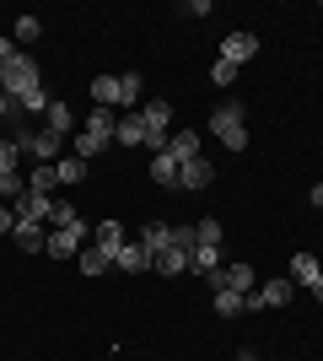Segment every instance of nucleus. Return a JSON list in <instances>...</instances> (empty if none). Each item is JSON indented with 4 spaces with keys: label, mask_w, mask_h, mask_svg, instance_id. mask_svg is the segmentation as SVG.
Returning <instances> with one entry per match:
<instances>
[{
    "label": "nucleus",
    "mask_w": 323,
    "mask_h": 361,
    "mask_svg": "<svg viewBox=\"0 0 323 361\" xmlns=\"http://www.w3.org/2000/svg\"><path fill=\"white\" fill-rule=\"evenodd\" d=\"M308 200H312V205H323V183H318V189H312V195H308Z\"/></svg>",
    "instance_id": "40"
},
{
    "label": "nucleus",
    "mask_w": 323,
    "mask_h": 361,
    "mask_svg": "<svg viewBox=\"0 0 323 361\" xmlns=\"http://www.w3.org/2000/svg\"><path fill=\"white\" fill-rule=\"evenodd\" d=\"M308 291H312V297H318V302H323V275H318V281H312V286H308Z\"/></svg>",
    "instance_id": "39"
},
{
    "label": "nucleus",
    "mask_w": 323,
    "mask_h": 361,
    "mask_svg": "<svg viewBox=\"0 0 323 361\" xmlns=\"http://www.w3.org/2000/svg\"><path fill=\"white\" fill-rule=\"evenodd\" d=\"M108 146H113V140L92 135V130H81V135H76V146H70V157H81V162H87V157H97V151H108Z\"/></svg>",
    "instance_id": "20"
},
{
    "label": "nucleus",
    "mask_w": 323,
    "mask_h": 361,
    "mask_svg": "<svg viewBox=\"0 0 323 361\" xmlns=\"http://www.w3.org/2000/svg\"><path fill=\"white\" fill-rule=\"evenodd\" d=\"M44 81H38V65L27 60V54H16V60H6L0 65V92L11 97V103H22L27 92H38Z\"/></svg>",
    "instance_id": "1"
},
{
    "label": "nucleus",
    "mask_w": 323,
    "mask_h": 361,
    "mask_svg": "<svg viewBox=\"0 0 323 361\" xmlns=\"http://www.w3.org/2000/svg\"><path fill=\"white\" fill-rule=\"evenodd\" d=\"M140 243H146V254H162V248H167V243H172V226H162V221H151V226H146V232H140Z\"/></svg>",
    "instance_id": "19"
},
{
    "label": "nucleus",
    "mask_w": 323,
    "mask_h": 361,
    "mask_svg": "<svg viewBox=\"0 0 323 361\" xmlns=\"http://www.w3.org/2000/svg\"><path fill=\"white\" fill-rule=\"evenodd\" d=\"M44 119H49L44 130H54V135L65 140V135H70V124H76V114H70V108H65V103H54V108H49V114H44Z\"/></svg>",
    "instance_id": "22"
},
{
    "label": "nucleus",
    "mask_w": 323,
    "mask_h": 361,
    "mask_svg": "<svg viewBox=\"0 0 323 361\" xmlns=\"http://www.w3.org/2000/svg\"><path fill=\"white\" fill-rule=\"evenodd\" d=\"M253 281H259V275L248 270V264H221V270H210V275H205L210 297H215V291H237V297H248V291H259Z\"/></svg>",
    "instance_id": "3"
},
{
    "label": "nucleus",
    "mask_w": 323,
    "mask_h": 361,
    "mask_svg": "<svg viewBox=\"0 0 323 361\" xmlns=\"http://www.w3.org/2000/svg\"><path fill=\"white\" fill-rule=\"evenodd\" d=\"M87 130L103 135V140H113L119 135V114H113V108H92V114H87Z\"/></svg>",
    "instance_id": "16"
},
{
    "label": "nucleus",
    "mask_w": 323,
    "mask_h": 361,
    "mask_svg": "<svg viewBox=\"0 0 323 361\" xmlns=\"http://www.w3.org/2000/svg\"><path fill=\"white\" fill-rule=\"evenodd\" d=\"M210 178H215V167L205 162V157H194V162H184V167H178V189H205Z\"/></svg>",
    "instance_id": "11"
},
{
    "label": "nucleus",
    "mask_w": 323,
    "mask_h": 361,
    "mask_svg": "<svg viewBox=\"0 0 323 361\" xmlns=\"http://www.w3.org/2000/svg\"><path fill=\"white\" fill-rule=\"evenodd\" d=\"M16 157H22V146H16V140H0V173H16Z\"/></svg>",
    "instance_id": "33"
},
{
    "label": "nucleus",
    "mask_w": 323,
    "mask_h": 361,
    "mask_svg": "<svg viewBox=\"0 0 323 361\" xmlns=\"http://www.w3.org/2000/svg\"><path fill=\"white\" fill-rule=\"evenodd\" d=\"M237 361H264V356H253V350H243V356H237Z\"/></svg>",
    "instance_id": "41"
},
{
    "label": "nucleus",
    "mask_w": 323,
    "mask_h": 361,
    "mask_svg": "<svg viewBox=\"0 0 323 361\" xmlns=\"http://www.w3.org/2000/svg\"><path fill=\"white\" fill-rule=\"evenodd\" d=\"M38 32H44V22H38V16H16V44H32Z\"/></svg>",
    "instance_id": "32"
},
{
    "label": "nucleus",
    "mask_w": 323,
    "mask_h": 361,
    "mask_svg": "<svg viewBox=\"0 0 323 361\" xmlns=\"http://www.w3.org/2000/svg\"><path fill=\"white\" fill-rule=\"evenodd\" d=\"M253 54H259V38H253V32H227V38H221V60L237 65V71H243Z\"/></svg>",
    "instance_id": "7"
},
{
    "label": "nucleus",
    "mask_w": 323,
    "mask_h": 361,
    "mask_svg": "<svg viewBox=\"0 0 323 361\" xmlns=\"http://www.w3.org/2000/svg\"><path fill=\"white\" fill-rule=\"evenodd\" d=\"M194 275H210V270H221V248H194V264H189Z\"/></svg>",
    "instance_id": "26"
},
{
    "label": "nucleus",
    "mask_w": 323,
    "mask_h": 361,
    "mask_svg": "<svg viewBox=\"0 0 323 361\" xmlns=\"http://www.w3.org/2000/svg\"><path fill=\"white\" fill-rule=\"evenodd\" d=\"M291 270H296L291 281H302V286H312V281L323 275V270H318V259H312V254H291Z\"/></svg>",
    "instance_id": "24"
},
{
    "label": "nucleus",
    "mask_w": 323,
    "mask_h": 361,
    "mask_svg": "<svg viewBox=\"0 0 323 361\" xmlns=\"http://www.w3.org/2000/svg\"><path fill=\"white\" fill-rule=\"evenodd\" d=\"M11 108H16V103H11V97H6V92H0V119H6V114H11Z\"/></svg>",
    "instance_id": "38"
},
{
    "label": "nucleus",
    "mask_w": 323,
    "mask_h": 361,
    "mask_svg": "<svg viewBox=\"0 0 323 361\" xmlns=\"http://www.w3.org/2000/svg\"><path fill=\"white\" fill-rule=\"evenodd\" d=\"M215 313H221V318L248 313V297H237V291H215Z\"/></svg>",
    "instance_id": "25"
},
{
    "label": "nucleus",
    "mask_w": 323,
    "mask_h": 361,
    "mask_svg": "<svg viewBox=\"0 0 323 361\" xmlns=\"http://www.w3.org/2000/svg\"><path fill=\"white\" fill-rule=\"evenodd\" d=\"M113 146H146V124H140V114H119V135H113Z\"/></svg>",
    "instance_id": "15"
},
{
    "label": "nucleus",
    "mask_w": 323,
    "mask_h": 361,
    "mask_svg": "<svg viewBox=\"0 0 323 361\" xmlns=\"http://www.w3.org/2000/svg\"><path fill=\"white\" fill-rule=\"evenodd\" d=\"M194 232H200V248H221V238H227V232H221V221H200Z\"/></svg>",
    "instance_id": "31"
},
{
    "label": "nucleus",
    "mask_w": 323,
    "mask_h": 361,
    "mask_svg": "<svg viewBox=\"0 0 323 361\" xmlns=\"http://www.w3.org/2000/svg\"><path fill=\"white\" fill-rule=\"evenodd\" d=\"M11 238H16V248H22V254H44V248H49V232H44V221H27V216H16Z\"/></svg>",
    "instance_id": "8"
},
{
    "label": "nucleus",
    "mask_w": 323,
    "mask_h": 361,
    "mask_svg": "<svg viewBox=\"0 0 323 361\" xmlns=\"http://www.w3.org/2000/svg\"><path fill=\"white\" fill-rule=\"evenodd\" d=\"M189 264H194V259H189L184 248H172V243H167V248H162V254L151 259V275H184Z\"/></svg>",
    "instance_id": "12"
},
{
    "label": "nucleus",
    "mask_w": 323,
    "mask_h": 361,
    "mask_svg": "<svg viewBox=\"0 0 323 361\" xmlns=\"http://www.w3.org/2000/svg\"><path fill=\"white\" fill-rule=\"evenodd\" d=\"M16 216H27V221H49V216H54V200H49V195H32V189H27V195L16 200Z\"/></svg>",
    "instance_id": "14"
},
{
    "label": "nucleus",
    "mask_w": 323,
    "mask_h": 361,
    "mask_svg": "<svg viewBox=\"0 0 323 361\" xmlns=\"http://www.w3.org/2000/svg\"><path fill=\"white\" fill-rule=\"evenodd\" d=\"M76 264H81V275H108V270H113L103 248H81V254H76Z\"/></svg>",
    "instance_id": "21"
},
{
    "label": "nucleus",
    "mask_w": 323,
    "mask_h": 361,
    "mask_svg": "<svg viewBox=\"0 0 323 361\" xmlns=\"http://www.w3.org/2000/svg\"><path fill=\"white\" fill-rule=\"evenodd\" d=\"M16 54H22V49H16L11 38H6V32H0V65H6V60H16Z\"/></svg>",
    "instance_id": "36"
},
{
    "label": "nucleus",
    "mask_w": 323,
    "mask_h": 361,
    "mask_svg": "<svg viewBox=\"0 0 323 361\" xmlns=\"http://www.w3.org/2000/svg\"><path fill=\"white\" fill-rule=\"evenodd\" d=\"M54 178L60 183H81L87 178V162H81V157H60V162H54Z\"/></svg>",
    "instance_id": "23"
},
{
    "label": "nucleus",
    "mask_w": 323,
    "mask_h": 361,
    "mask_svg": "<svg viewBox=\"0 0 323 361\" xmlns=\"http://www.w3.org/2000/svg\"><path fill=\"white\" fill-rule=\"evenodd\" d=\"M87 238H92V226H87V221L60 226V232H49V248H44V254H49V259H76Z\"/></svg>",
    "instance_id": "4"
},
{
    "label": "nucleus",
    "mask_w": 323,
    "mask_h": 361,
    "mask_svg": "<svg viewBox=\"0 0 323 361\" xmlns=\"http://www.w3.org/2000/svg\"><path fill=\"white\" fill-rule=\"evenodd\" d=\"M210 130L221 135V146L232 151H248V124H243V103H221L210 114Z\"/></svg>",
    "instance_id": "2"
},
{
    "label": "nucleus",
    "mask_w": 323,
    "mask_h": 361,
    "mask_svg": "<svg viewBox=\"0 0 323 361\" xmlns=\"http://www.w3.org/2000/svg\"><path fill=\"white\" fill-rule=\"evenodd\" d=\"M16 108H22V114H49V108H54V97H49V92L38 87V92H27V97H22Z\"/></svg>",
    "instance_id": "28"
},
{
    "label": "nucleus",
    "mask_w": 323,
    "mask_h": 361,
    "mask_svg": "<svg viewBox=\"0 0 323 361\" xmlns=\"http://www.w3.org/2000/svg\"><path fill=\"white\" fill-rule=\"evenodd\" d=\"M167 151L178 162H194V157H200V135H194V130H178V135L167 140Z\"/></svg>",
    "instance_id": "18"
},
{
    "label": "nucleus",
    "mask_w": 323,
    "mask_h": 361,
    "mask_svg": "<svg viewBox=\"0 0 323 361\" xmlns=\"http://www.w3.org/2000/svg\"><path fill=\"white\" fill-rule=\"evenodd\" d=\"M291 302V281H264L259 291H248V313H264V307H286Z\"/></svg>",
    "instance_id": "6"
},
{
    "label": "nucleus",
    "mask_w": 323,
    "mask_h": 361,
    "mask_svg": "<svg viewBox=\"0 0 323 361\" xmlns=\"http://www.w3.org/2000/svg\"><path fill=\"white\" fill-rule=\"evenodd\" d=\"M124 243H129V238H124V226H119V221H97V226H92V248H103V254H108V264L119 259V248H124Z\"/></svg>",
    "instance_id": "9"
},
{
    "label": "nucleus",
    "mask_w": 323,
    "mask_h": 361,
    "mask_svg": "<svg viewBox=\"0 0 323 361\" xmlns=\"http://www.w3.org/2000/svg\"><path fill=\"white\" fill-rule=\"evenodd\" d=\"M210 81H215V87H232V81H237V65L215 60V65H210Z\"/></svg>",
    "instance_id": "34"
},
{
    "label": "nucleus",
    "mask_w": 323,
    "mask_h": 361,
    "mask_svg": "<svg viewBox=\"0 0 323 361\" xmlns=\"http://www.w3.org/2000/svg\"><path fill=\"white\" fill-rule=\"evenodd\" d=\"M178 167H184V162H178L172 151H156V157H151V178L162 183V189H178Z\"/></svg>",
    "instance_id": "13"
},
{
    "label": "nucleus",
    "mask_w": 323,
    "mask_h": 361,
    "mask_svg": "<svg viewBox=\"0 0 323 361\" xmlns=\"http://www.w3.org/2000/svg\"><path fill=\"white\" fill-rule=\"evenodd\" d=\"M172 248H184V254L194 259V248H200V232H194V226H172Z\"/></svg>",
    "instance_id": "29"
},
{
    "label": "nucleus",
    "mask_w": 323,
    "mask_h": 361,
    "mask_svg": "<svg viewBox=\"0 0 323 361\" xmlns=\"http://www.w3.org/2000/svg\"><path fill=\"white\" fill-rule=\"evenodd\" d=\"M11 140H16L22 151H32L38 162H54V157L65 151V140L54 135V130H22V135H11Z\"/></svg>",
    "instance_id": "5"
},
{
    "label": "nucleus",
    "mask_w": 323,
    "mask_h": 361,
    "mask_svg": "<svg viewBox=\"0 0 323 361\" xmlns=\"http://www.w3.org/2000/svg\"><path fill=\"white\" fill-rule=\"evenodd\" d=\"M16 226V211H6V205H0V232H11Z\"/></svg>",
    "instance_id": "37"
},
{
    "label": "nucleus",
    "mask_w": 323,
    "mask_h": 361,
    "mask_svg": "<svg viewBox=\"0 0 323 361\" xmlns=\"http://www.w3.org/2000/svg\"><path fill=\"white\" fill-rule=\"evenodd\" d=\"M92 108H119V75H97L92 81Z\"/></svg>",
    "instance_id": "17"
},
{
    "label": "nucleus",
    "mask_w": 323,
    "mask_h": 361,
    "mask_svg": "<svg viewBox=\"0 0 323 361\" xmlns=\"http://www.w3.org/2000/svg\"><path fill=\"white\" fill-rule=\"evenodd\" d=\"M113 270H129V275H146V270H151V254H146V243H124V248H119V259H113Z\"/></svg>",
    "instance_id": "10"
},
{
    "label": "nucleus",
    "mask_w": 323,
    "mask_h": 361,
    "mask_svg": "<svg viewBox=\"0 0 323 361\" xmlns=\"http://www.w3.org/2000/svg\"><path fill=\"white\" fill-rule=\"evenodd\" d=\"M140 103V75L129 71V75H119V108H135Z\"/></svg>",
    "instance_id": "27"
},
{
    "label": "nucleus",
    "mask_w": 323,
    "mask_h": 361,
    "mask_svg": "<svg viewBox=\"0 0 323 361\" xmlns=\"http://www.w3.org/2000/svg\"><path fill=\"white\" fill-rule=\"evenodd\" d=\"M54 183H60V178H54V167H32V178H27V189H32V195H49V189H54Z\"/></svg>",
    "instance_id": "30"
},
{
    "label": "nucleus",
    "mask_w": 323,
    "mask_h": 361,
    "mask_svg": "<svg viewBox=\"0 0 323 361\" xmlns=\"http://www.w3.org/2000/svg\"><path fill=\"white\" fill-rule=\"evenodd\" d=\"M49 221H54V226H76V221H81V216H76V211H70V205H54V216H49Z\"/></svg>",
    "instance_id": "35"
}]
</instances>
